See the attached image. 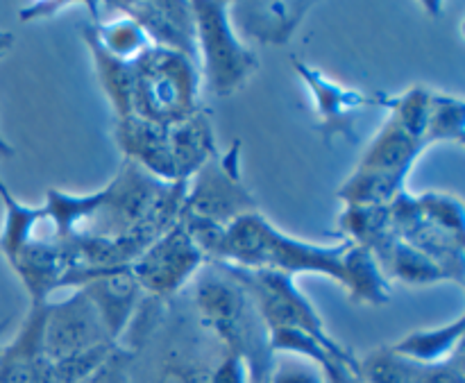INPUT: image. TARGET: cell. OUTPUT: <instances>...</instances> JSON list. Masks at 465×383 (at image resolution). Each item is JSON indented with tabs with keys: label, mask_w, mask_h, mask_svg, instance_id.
Wrapping results in <instances>:
<instances>
[{
	"label": "cell",
	"mask_w": 465,
	"mask_h": 383,
	"mask_svg": "<svg viewBox=\"0 0 465 383\" xmlns=\"http://www.w3.org/2000/svg\"><path fill=\"white\" fill-rule=\"evenodd\" d=\"M463 334H465V316L459 313L452 322L436 329H418L400 339L398 343L391 345L393 352L400 357L409 358L420 366H431V363H440L445 358L452 357L454 352L463 348Z\"/></svg>",
	"instance_id": "obj_20"
},
{
	"label": "cell",
	"mask_w": 465,
	"mask_h": 383,
	"mask_svg": "<svg viewBox=\"0 0 465 383\" xmlns=\"http://www.w3.org/2000/svg\"><path fill=\"white\" fill-rule=\"evenodd\" d=\"M209 383H250L248 368H245L243 358L227 352L225 357H223L221 366L212 372V379H209Z\"/></svg>",
	"instance_id": "obj_32"
},
{
	"label": "cell",
	"mask_w": 465,
	"mask_h": 383,
	"mask_svg": "<svg viewBox=\"0 0 465 383\" xmlns=\"http://www.w3.org/2000/svg\"><path fill=\"white\" fill-rule=\"evenodd\" d=\"M312 5L313 3H236L232 25L241 34L259 44L286 45Z\"/></svg>",
	"instance_id": "obj_15"
},
{
	"label": "cell",
	"mask_w": 465,
	"mask_h": 383,
	"mask_svg": "<svg viewBox=\"0 0 465 383\" xmlns=\"http://www.w3.org/2000/svg\"><path fill=\"white\" fill-rule=\"evenodd\" d=\"M14 45V34L12 32H0V54L7 53Z\"/></svg>",
	"instance_id": "obj_36"
},
{
	"label": "cell",
	"mask_w": 465,
	"mask_h": 383,
	"mask_svg": "<svg viewBox=\"0 0 465 383\" xmlns=\"http://www.w3.org/2000/svg\"><path fill=\"white\" fill-rule=\"evenodd\" d=\"M5 204V221L0 230V252L5 254L7 263L18 254V250L35 236V230L45 222V207H30L14 198L12 193L3 198Z\"/></svg>",
	"instance_id": "obj_24"
},
{
	"label": "cell",
	"mask_w": 465,
	"mask_h": 383,
	"mask_svg": "<svg viewBox=\"0 0 465 383\" xmlns=\"http://www.w3.org/2000/svg\"><path fill=\"white\" fill-rule=\"evenodd\" d=\"M341 266H343V284L341 286L348 290L350 302L371 304V307H381V304L391 302L393 284L371 250L350 243L341 259Z\"/></svg>",
	"instance_id": "obj_19"
},
{
	"label": "cell",
	"mask_w": 465,
	"mask_h": 383,
	"mask_svg": "<svg viewBox=\"0 0 465 383\" xmlns=\"http://www.w3.org/2000/svg\"><path fill=\"white\" fill-rule=\"evenodd\" d=\"M268 383H325V377L316 363L289 354V358L282 361H277L275 357Z\"/></svg>",
	"instance_id": "obj_29"
},
{
	"label": "cell",
	"mask_w": 465,
	"mask_h": 383,
	"mask_svg": "<svg viewBox=\"0 0 465 383\" xmlns=\"http://www.w3.org/2000/svg\"><path fill=\"white\" fill-rule=\"evenodd\" d=\"M9 327V318H5V320H0V336H3V331ZM0 352H3V348H0Z\"/></svg>",
	"instance_id": "obj_38"
},
{
	"label": "cell",
	"mask_w": 465,
	"mask_h": 383,
	"mask_svg": "<svg viewBox=\"0 0 465 383\" xmlns=\"http://www.w3.org/2000/svg\"><path fill=\"white\" fill-rule=\"evenodd\" d=\"M9 193H12V191L7 189V184H5V182H3V177H0V200H3V198H7Z\"/></svg>",
	"instance_id": "obj_37"
},
{
	"label": "cell",
	"mask_w": 465,
	"mask_h": 383,
	"mask_svg": "<svg viewBox=\"0 0 465 383\" xmlns=\"http://www.w3.org/2000/svg\"><path fill=\"white\" fill-rule=\"evenodd\" d=\"M384 272L391 281H402L407 286H431L450 281L448 275L430 257L400 239L395 241L393 250L386 259Z\"/></svg>",
	"instance_id": "obj_23"
},
{
	"label": "cell",
	"mask_w": 465,
	"mask_h": 383,
	"mask_svg": "<svg viewBox=\"0 0 465 383\" xmlns=\"http://www.w3.org/2000/svg\"><path fill=\"white\" fill-rule=\"evenodd\" d=\"M114 136L127 162H134L157 180L180 182L173 166L171 145H168V125H157L139 116H127L116 121Z\"/></svg>",
	"instance_id": "obj_14"
},
{
	"label": "cell",
	"mask_w": 465,
	"mask_h": 383,
	"mask_svg": "<svg viewBox=\"0 0 465 383\" xmlns=\"http://www.w3.org/2000/svg\"><path fill=\"white\" fill-rule=\"evenodd\" d=\"M339 230L345 241L368 248L380 261L381 270L393 250L398 234L391 216V204L384 207H359V204H343L339 216Z\"/></svg>",
	"instance_id": "obj_18"
},
{
	"label": "cell",
	"mask_w": 465,
	"mask_h": 383,
	"mask_svg": "<svg viewBox=\"0 0 465 383\" xmlns=\"http://www.w3.org/2000/svg\"><path fill=\"white\" fill-rule=\"evenodd\" d=\"M420 363L400 357L391 345L372 349L359 358V377L363 383H416Z\"/></svg>",
	"instance_id": "obj_27"
},
{
	"label": "cell",
	"mask_w": 465,
	"mask_h": 383,
	"mask_svg": "<svg viewBox=\"0 0 465 383\" xmlns=\"http://www.w3.org/2000/svg\"><path fill=\"white\" fill-rule=\"evenodd\" d=\"M104 5L139 23L153 45L175 50L198 62L195 16L191 3L186 0H141V3L121 0V3Z\"/></svg>",
	"instance_id": "obj_11"
},
{
	"label": "cell",
	"mask_w": 465,
	"mask_h": 383,
	"mask_svg": "<svg viewBox=\"0 0 465 383\" xmlns=\"http://www.w3.org/2000/svg\"><path fill=\"white\" fill-rule=\"evenodd\" d=\"M168 145H171L177 180L189 182L209 159L218 154L216 136H213L209 113L200 109L186 121L168 125Z\"/></svg>",
	"instance_id": "obj_17"
},
{
	"label": "cell",
	"mask_w": 465,
	"mask_h": 383,
	"mask_svg": "<svg viewBox=\"0 0 465 383\" xmlns=\"http://www.w3.org/2000/svg\"><path fill=\"white\" fill-rule=\"evenodd\" d=\"M416 383H465L463 348L452 357L431 366H420Z\"/></svg>",
	"instance_id": "obj_30"
},
{
	"label": "cell",
	"mask_w": 465,
	"mask_h": 383,
	"mask_svg": "<svg viewBox=\"0 0 465 383\" xmlns=\"http://www.w3.org/2000/svg\"><path fill=\"white\" fill-rule=\"evenodd\" d=\"M82 39L94 57L95 75H98L100 86L107 93L109 104H112L116 121L132 116V91H134V62H121L112 57L98 45V41L91 34L89 25H82Z\"/></svg>",
	"instance_id": "obj_21"
},
{
	"label": "cell",
	"mask_w": 465,
	"mask_h": 383,
	"mask_svg": "<svg viewBox=\"0 0 465 383\" xmlns=\"http://www.w3.org/2000/svg\"><path fill=\"white\" fill-rule=\"evenodd\" d=\"M350 241L336 245H316L277 230L262 211L241 216L225 230L213 263L245 268V270H277L284 275L316 272L343 284V259Z\"/></svg>",
	"instance_id": "obj_2"
},
{
	"label": "cell",
	"mask_w": 465,
	"mask_h": 383,
	"mask_svg": "<svg viewBox=\"0 0 465 383\" xmlns=\"http://www.w3.org/2000/svg\"><path fill=\"white\" fill-rule=\"evenodd\" d=\"M291 59H293L295 73L312 91L318 113V134L325 141V145H331V141L339 136L357 143L359 136L354 134V127H357L359 113L366 107H380V93H363V91L341 86L327 80L312 64L298 57Z\"/></svg>",
	"instance_id": "obj_10"
},
{
	"label": "cell",
	"mask_w": 465,
	"mask_h": 383,
	"mask_svg": "<svg viewBox=\"0 0 465 383\" xmlns=\"http://www.w3.org/2000/svg\"><path fill=\"white\" fill-rule=\"evenodd\" d=\"M204 263L207 259L203 250L177 221L130 263V270L143 293L166 300L173 298L182 286L189 284Z\"/></svg>",
	"instance_id": "obj_7"
},
{
	"label": "cell",
	"mask_w": 465,
	"mask_h": 383,
	"mask_svg": "<svg viewBox=\"0 0 465 383\" xmlns=\"http://www.w3.org/2000/svg\"><path fill=\"white\" fill-rule=\"evenodd\" d=\"M198 62L203 64L209 91L218 98L234 95L257 73L254 50L241 41L232 25L230 5L223 0H193Z\"/></svg>",
	"instance_id": "obj_4"
},
{
	"label": "cell",
	"mask_w": 465,
	"mask_h": 383,
	"mask_svg": "<svg viewBox=\"0 0 465 383\" xmlns=\"http://www.w3.org/2000/svg\"><path fill=\"white\" fill-rule=\"evenodd\" d=\"M440 141H454V143L465 141V103L457 95L431 91L425 145L440 143Z\"/></svg>",
	"instance_id": "obj_26"
},
{
	"label": "cell",
	"mask_w": 465,
	"mask_h": 383,
	"mask_svg": "<svg viewBox=\"0 0 465 383\" xmlns=\"http://www.w3.org/2000/svg\"><path fill=\"white\" fill-rule=\"evenodd\" d=\"M68 3H35L30 7L21 9V21H35V18H45V16H53L54 12L66 7Z\"/></svg>",
	"instance_id": "obj_34"
},
{
	"label": "cell",
	"mask_w": 465,
	"mask_h": 383,
	"mask_svg": "<svg viewBox=\"0 0 465 383\" xmlns=\"http://www.w3.org/2000/svg\"><path fill=\"white\" fill-rule=\"evenodd\" d=\"M259 211L257 200L241 180V141L232 150L209 159L189 182L180 216L230 227L245 213Z\"/></svg>",
	"instance_id": "obj_6"
},
{
	"label": "cell",
	"mask_w": 465,
	"mask_h": 383,
	"mask_svg": "<svg viewBox=\"0 0 465 383\" xmlns=\"http://www.w3.org/2000/svg\"><path fill=\"white\" fill-rule=\"evenodd\" d=\"M86 25H89L91 34L98 41L100 48L107 54H112V57L121 59V62H136L145 50L153 48V44H150L145 32L139 27V23L132 21L125 14L112 18V21H103V18L94 14V18L86 21Z\"/></svg>",
	"instance_id": "obj_22"
},
{
	"label": "cell",
	"mask_w": 465,
	"mask_h": 383,
	"mask_svg": "<svg viewBox=\"0 0 465 383\" xmlns=\"http://www.w3.org/2000/svg\"><path fill=\"white\" fill-rule=\"evenodd\" d=\"M200 68L186 54L153 45L134 62L132 116L175 125L200 112Z\"/></svg>",
	"instance_id": "obj_3"
},
{
	"label": "cell",
	"mask_w": 465,
	"mask_h": 383,
	"mask_svg": "<svg viewBox=\"0 0 465 383\" xmlns=\"http://www.w3.org/2000/svg\"><path fill=\"white\" fill-rule=\"evenodd\" d=\"M431 89L427 86H411L400 95L380 93V107L389 109L391 118L402 127L407 134L425 143L427 118H430Z\"/></svg>",
	"instance_id": "obj_25"
},
{
	"label": "cell",
	"mask_w": 465,
	"mask_h": 383,
	"mask_svg": "<svg viewBox=\"0 0 465 383\" xmlns=\"http://www.w3.org/2000/svg\"><path fill=\"white\" fill-rule=\"evenodd\" d=\"M416 204L422 216L430 218L431 222H436L443 230L454 231V234L465 236V213L463 202L459 198L431 191V193L416 195Z\"/></svg>",
	"instance_id": "obj_28"
},
{
	"label": "cell",
	"mask_w": 465,
	"mask_h": 383,
	"mask_svg": "<svg viewBox=\"0 0 465 383\" xmlns=\"http://www.w3.org/2000/svg\"><path fill=\"white\" fill-rule=\"evenodd\" d=\"M14 152H16V150H14V145L9 143L3 134H0V159H12Z\"/></svg>",
	"instance_id": "obj_35"
},
{
	"label": "cell",
	"mask_w": 465,
	"mask_h": 383,
	"mask_svg": "<svg viewBox=\"0 0 465 383\" xmlns=\"http://www.w3.org/2000/svg\"><path fill=\"white\" fill-rule=\"evenodd\" d=\"M425 148L427 145L422 143V141L407 134V132L389 116V121L381 125V130L377 132L372 143L368 145L366 152L361 154L357 168L381 172V175H391L395 177V180L407 182L409 172L416 166L418 157L425 152Z\"/></svg>",
	"instance_id": "obj_16"
},
{
	"label": "cell",
	"mask_w": 465,
	"mask_h": 383,
	"mask_svg": "<svg viewBox=\"0 0 465 383\" xmlns=\"http://www.w3.org/2000/svg\"><path fill=\"white\" fill-rule=\"evenodd\" d=\"M195 280V307L204 327L243 358L250 383H268L275 354L271 334L248 290L223 263H204Z\"/></svg>",
	"instance_id": "obj_1"
},
{
	"label": "cell",
	"mask_w": 465,
	"mask_h": 383,
	"mask_svg": "<svg viewBox=\"0 0 465 383\" xmlns=\"http://www.w3.org/2000/svg\"><path fill=\"white\" fill-rule=\"evenodd\" d=\"M223 266L248 290L254 307H257L263 322H266L268 331L300 329L304 334L318 339L322 345L334 349V352H348V348H343L327 331L321 313L309 302L307 295L298 289L295 277L277 270H245V268L227 266V263H223Z\"/></svg>",
	"instance_id": "obj_5"
},
{
	"label": "cell",
	"mask_w": 465,
	"mask_h": 383,
	"mask_svg": "<svg viewBox=\"0 0 465 383\" xmlns=\"http://www.w3.org/2000/svg\"><path fill=\"white\" fill-rule=\"evenodd\" d=\"M100 345H116L109 339L94 302L82 289L62 302H45L44 352L50 363L64 361Z\"/></svg>",
	"instance_id": "obj_8"
},
{
	"label": "cell",
	"mask_w": 465,
	"mask_h": 383,
	"mask_svg": "<svg viewBox=\"0 0 465 383\" xmlns=\"http://www.w3.org/2000/svg\"><path fill=\"white\" fill-rule=\"evenodd\" d=\"M391 216L400 241L430 257L450 281L459 286L465 284V236L443 230L422 216L416 204V195L409 191H402L391 202Z\"/></svg>",
	"instance_id": "obj_9"
},
{
	"label": "cell",
	"mask_w": 465,
	"mask_h": 383,
	"mask_svg": "<svg viewBox=\"0 0 465 383\" xmlns=\"http://www.w3.org/2000/svg\"><path fill=\"white\" fill-rule=\"evenodd\" d=\"M212 372L200 370V368L191 366H173L159 377L157 383H209Z\"/></svg>",
	"instance_id": "obj_33"
},
{
	"label": "cell",
	"mask_w": 465,
	"mask_h": 383,
	"mask_svg": "<svg viewBox=\"0 0 465 383\" xmlns=\"http://www.w3.org/2000/svg\"><path fill=\"white\" fill-rule=\"evenodd\" d=\"M80 289L94 302L109 339L118 343V339L125 334L127 325L134 318L141 302V293H143L139 281L132 275L130 266L98 272Z\"/></svg>",
	"instance_id": "obj_12"
},
{
	"label": "cell",
	"mask_w": 465,
	"mask_h": 383,
	"mask_svg": "<svg viewBox=\"0 0 465 383\" xmlns=\"http://www.w3.org/2000/svg\"><path fill=\"white\" fill-rule=\"evenodd\" d=\"M12 270L25 286L30 295V304H45L48 295L62 289L64 275L68 272L66 252L57 236L50 234L48 239L32 236L16 257L9 261Z\"/></svg>",
	"instance_id": "obj_13"
},
{
	"label": "cell",
	"mask_w": 465,
	"mask_h": 383,
	"mask_svg": "<svg viewBox=\"0 0 465 383\" xmlns=\"http://www.w3.org/2000/svg\"><path fill=\"white\" fill-rule=\"evenodd\" d=\"M325 383H363L359 377V358H336L327 354L321 363Z\"/></svg>",
	"instance_id": "obj_31"
}]
</instances>
